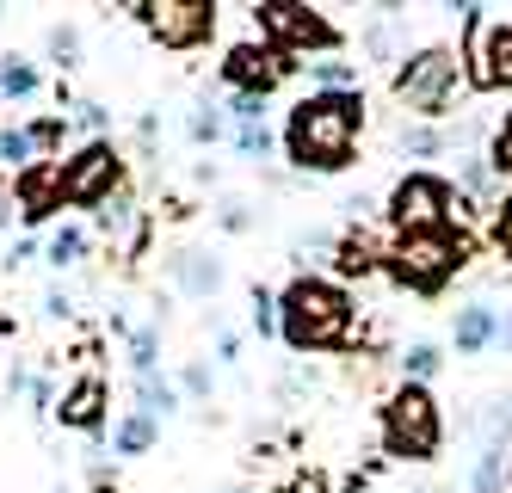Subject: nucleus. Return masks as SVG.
Listing matches in <instances>:
<instances>
[{"label":"nucleus","instance_id":"obj_1","mask_svg":"<svg viewBox=\"0 0 512 493\" xmlns=\"http://www.w3.org/2000/svg\"><path fill=\"white\" fill-rule=\"evenodd\" d=\"M364 136V93H303L284 118V161L297 173H346Z\"/></svg>","mask_w":512,"mask_h":493},{"label":"nucleus","instance_id":"obj_2","mask_svg":"<svg viewBox=\"0 0 512 493\" xmlns=\"http://www.w3.org/2000/svg\"><path fill=\"white\" fill-rule=\"evenodd\" d=\"M352 290L321 278V272H297L278 290V339L297 358H321V352H346L352 346Z\"/></svg>","mask_w":512,"mask_h":493},{"label":"nucleus","instance_id":"obj_3","mask_svg":"<svg viewBox=\"0 0 512 493\" xmlns=\"http://www.w3.org/2000/svg\"><path fill=\"white\" fill-rule=\"evenodd\" d=\"M463 87H469V68H463V50H451V44H420V50L401 56L395 74H389V99L401 111H414L420 124L445 118Z\"/></svg>","mask_w":512,"mask_h":493},{"label":"nucleus","instance_id":"obj_4","mask_svg":"<svg viewBox=\"0 0 512 493\" xmlns=\"http://www.w3.org/2000/svg\"><path fill=\"white\" fill-rule=\"evenodd\" d=\"M377 432H383V457H395V463H432L438 450H445V407H438L432 389L401 383V389L383 395Z\"/></svg>","mask_w":512,"mask_h":493},{"label":"nucleus","instance_id":"obj_5","mask_svg":"<svg viewBox=\"0 0 512 493\" xmlns=\"http://www.w3.org/2000/svg\"><path fill=\"white\" fill-rule=\"evenodd\" d=\"M469 229H420V235H395L383 272L408 290V296H438L463 265H469Z\"/></svg>","mask_w":512,"mask_h":493},{"label":"nucleus","instance_id":"obj_6","mask_svg":"<svg viewBox=\"0 0 512 493\" xmlns=\"http://www.w3.org/2000/svg\"><path fill=\"white\" fill-rule=\"evenodd\" d=\"M383 216H389L395 235H420V229H463V222L475 216V204L457 192L445 173L414 167V173H401L389 185V210Z\"/></svg>","mask_w":512,"mask_h":493},{"label":"nucleus","instance_id":"obj_7","mask_svg":"<svg viewBox=\"0 0 512 493\" xmlns=\"http://www.w3.org/2000/svg\"><path fill=\"white\" fill-rule=\"evenodd\" d=\"M253 31H260V44H272L297 68L315 62V56H340L346 50V31L321 7H297V0H260V7H253Z\"/></svg>","mask_w":512,"mask_h":493},{"label":"nucleus","instance_id":"obj_8","mask_svg":"<svg viewBox=\"0 0 512 493\" xmlns=\"http://www.w3.org/2000/svg\"><path fill=\"white\" fill-rule=\"evenodd\" d=\"M463 68L475 93H512V19H488V7H457Z\"/></svg>","mask_w":512,"mask_h":493},{"label":"nucleus","instance_id":"obj_9","mask_svg":"<svg viewBox=\"0 0 512 493\" xmlns=\"http://www.w3.org/2000/svg\"><path fill=\"white\" fill-rule=\"evenodd\" d=\"M56 185H62V204L75 210H99L112 192H124V155L118 142H81L68 161H56Z\"/></svg>","mask_w":512,"mask_h":493},{"label":"nucleus","instance_id":"obj_10","mask_svg":"<svg viewBox=\"0 0 512 493\" xmlns=\"http://www.w3.org/2000/svg\"><path fill=\"white\" fill-rule=\"evenodd\" d=\"M142 19V31L155 37L161 50L186 56V50H204L216 25H223V7H210V0H142V7H130Z\"/></svg>","mask_w":512,"mask_h":493},{"label":"nucleus","instance_id":"obj_11","mask_svg":"<svg viewBox=\"0 0 512 493\" xmlns=\"http://www.w3.org/2000/svg\"><path fill=\"white\" fill-rule=\"evenodd\" d=\"M216 74H223L229 93H253V99H272L284 74H297V62L278 56L272 44H229V56L216 62Z\"/></svg>","mask_w":512,"mask_h":493},{"label":"nucleus","instance_id":"obj_12","mask_svg":"<svg viewBox=\"0 0 512 493\" xmlns=\"http://www.w3.org/2000/svg\"><path fill=\"white\" fill-rule=\"evenodd\" d=\"M167 278H173V290L186 296V302H216V296H223V284H229L223 259H216L210 247H179L167 259Z\"/></svg>","mask_w":512,"mask_h":493},{"label":"nucleus","instance_id":"obj_13","mask_svg":"<svg viewBox=\"0 0 512 493\" xmlns=\"http://www.w3.org/2000/svg\"><path fill=\"white\" fill-rule=\"evenodd\" d=\"M62 426H75V432H105V413H112V383H105L99 370H81L75 383L62 389Z\"/></svg>","mask_w":512,"mask_h":493},{"label":"nucleus","instance_id":"obj_14","mask_svg":"<svg viewBox=\"0 0 512 493\" xmlns=\"http://www.w3.org/2000/svg\"><path fill=\"white\" fill-rule=\"evenodd\" d=\"M13 198H19V222H50L56 210H62V185H56V161H38L31 173H19L13 179Z\"/></svg>","mask_w":512,"mask_h":493},{"label":"nucleus","instance_id":"obj_15","mask_svg":"<svg viewBox=\"0 0 512 493\" xmlns=\"http://www.w3.org/2000/svg\"><path fill=\"white\" fill-rule=\"evenodd\" d=\"M93 222H99V235H105V241H118L124 253H136L142 241H149V216L136 210V198H130V192H112V198L93 210Z\"/></svg>","mask_w":512,"mask_h":493},{"label":"nucleus","instance_id":"obj_16","mask_svg":"<svg viewBox=\"0 0 512 493\" xmlns=\"http://www.w3.org/2000/svg\"><path fill=\"white\" fill-rule=\"evenodd\" d=\"M451 346H457L463 358L500 346V309H494V302H463V309L451 315Z\"/></svg>","mask_w":512,"mask_h":493},{"label":"nucleus","instance_id":"obj_17","mask_svg":"<svg viewBox=\"0 0 512 493\" xmlns=\"http://www.w3.org/2000/svg\"><path fill=\"white\" fill-rule=\"evenodd\" d=\"M155 426L161 420H149L142 407H124L118 426H112V450H118V457H149V450H155Z\"/></svg>","mask_w":512,"mask_h":493},{"label":"nucleus","instance_id":"obj_18","mask_svg":"<svg viewBox=\"0 0 512 493\" xmlns=\"http://www.w3.org/2000/svg\"><path fill=\"white\" fill-rule=\"evenodd\" d=\"M81 259H87V229L81 222H62V229L44 235V265L50 272H75Z\"/></svg>","mask_w":512,"mask_h":493},{"label":"nucleus","instance_id":"obj_19","mask_svg":"<svg viewBox=\"0 0 512 493\" xmlns=\"http://www.w3.org/2000/svg\"><path fill=\"white\" fill-rule=\"evenodd\" d=\"M494 179H500V173L488 167V155H463V161H457V185H463V198H469V204H482L488 216H494V204H500Z\"/></svg>","mask_w":512,"mask_h":493},{"label":"nucleus","instance_id":"obj_20","mask_svg":"<svg viewBox=\"0 0 512 493\" xmlns=\"http://www.w3.org/2000/svg\"><path fill=\"white\" fill-rule=\"evenodd\" d=\"M38 87H44V68L31 62V56H0V99H38Z\"/></svg>","mask_w":512,"mask_h":493},{"label":"nucleus","instance_id":"obj_21","mask_svg":"<svg viewBox=\"0 0 512 493\" xmlns=\"http://www.w3.org/2000/svg\"><path fill=\"white\" fill-rule=\"evenodd\" d=\"M223 136H235L229 111H223V105H210V99H198V105H192V118H186V142H192V148H216Z\"/></svg>","mask_w":512,"mask_h":493},{"label":"nucleus","instance_id":"obj_22","mask_svg":"<svg viewBox=\"0 0 512 493\" xmlns=\"http://www.w3.org/2000/svg\"><path fill=\"white\" fill-rule=\"evenodd\" d=\"M395 364H401V383L432 389V376L445 370V352H438L432 339H414V346H401V352H395Z\"/></svg>","mask_w":512,"mask_h":493},{"label":"nucleus","instance_id":"obj_23","mask_svg":"<svg viewBox=\"0 0 512 493\" xmlns=\"http://www.w3.org/2000/svg\"><path fill=\"white\" fill-rule=\"evenodd\" d=\"M136 407L149 413V420H173V413H179V383H167L161 370L136 376Z\"/></svg>","mask_w":512,"mask_h":493},{"label":"nucleus","instance_id":"obj_24","mask_svg":"<svg viewBox=\"0 0 512 493\" xmlns=\"http://www.w3.org/2000/svg\"><path fill=\"white\" fill-rule=\"evenodd\" d=\"M303 68H309L315 93H364V87H358V62H346V56H315V62H303Z\"/></svg>","mask_w":512,"mask_h":493},{"label":"nucleus","instance_id":"obj_25","mask_svg":"<svg viewBox=\"0 0 512 493\" xmlns=\"http://www.w3.org/2000/svg\"><path fill=\"white\" fill-rule=\"evenodd\" d=\"M475 432H482V450H512V395H494L482 407V420H475Z\"/></svg>","mask_w":512,"mask_h":493},{"label":"nucleus","instance_id":"obj_26","mask_svg":"<svg viewBox=\"0 0 512 493\" xmlns=\"http://www.w3.org/2000/svg\"><path fill=\"white\" fill-rule=\"evenodd\" d=\"M395 142H401V155H414V161H432V155L451 148V136L438 124H395Z\"/></svg>","mask_w":512,"mask_h":493},{"label":"nucleus","instance_id":"obj_27","mask_svg":"<svg viewBox=\"0 0 512 493\" xmlns=\"http://www.w3.org/2000/svg\"><path fill=\"white\" fill-rule=\"evenodd\" d=\"M500 487H512L506 450H475V463H469V493H500Z\"/></svg>","mask_w":512,"mask_h":493},{"label":"nucleus","instance_id":"obj_28","mask_svg":"<svg viewBox=\"0 0 512 493\" xmlns=\"http://www.w3.org/2000/svg\"><path fill=\"white\" fill-rule=\"evenodd\" d=\"M38 167V148H31V136H25V124H13V130H0V173H31Z\"/></svg>","mask_w":512,"mask_h":493},{"label":"nucleus","instance_id":"obj_29","mask_svg":"<svg viewBox=\"0 0 512 493\" xmlns=\"http://www.w3.org/2000/svg\"><path fill=\"white\" fill-rule=\"evenodd\" d=\"M25 136H31V148H38V161H50L56 148L68 142V111H50V118H31V124H25Z\"/></svg>","mask_w":512,"mask_h":493},{"label":"nucleus","instance_id":"obj_30","mask_svg":"<svg viewBox=\"0 0 512 493\" xmlns=\"http://www.w3.org/2000/svg\"><path fill=\"white\" fill-rule=\"evenodd\" d=\"M44 50H50L56 68H75L81 62V25H50L44 31Z\"/></svg>","mask_w":512,"mask_h":493},{"label":"nucleus","instance_id":"obj_31","mask_svg":"<svg viewBox=\"0 0 512 493\" xmlns=\"http://www.w3.org/2000/svg\"><path fill=\"white\" fill-rule=\"evenodd\" d=\"M68 130H87L93 142H105V130H112V111H105L99 99H75V111H68Z\"/></svg>","mask_w":512,"mask_h":493},{"label":"nucleus","instance_id":"obj_32","mask_svg":"<svg viewBox=\"0 0 512 493\" xmlns=\"http://www.w3.org/2000/svg\"><path fill=\"white\" fill-rule=\"evenodd\" d=\"M155 364H161V327H136V333H130V370L149 376Z\"/></svg>","mask_w":512,"mask_h":493},{"label":"nucleus","instance_id":"obj_33","mask_svg":"<svg viewBox=\"0 0 512 493\" xmlns=\"http://www.w3.org/2000/svg\"><path fill=\"white\" fill-rule=\"evenodd\" d=\"M488 241H494L500 259H512V185L500 192V204H494V216H488Z\"/></svg>","mask_w":512,"mask_h":493},{"label":"nucleus","instance_id":"obj_34","mask_svg":"<svg viewBox=\"0 0 512 493\" xmlns=\"http://www.w3.org/2000/svg\"><path fill=\"white\" fill-rule=\"evenodd\" d=\"M210 389H216V370L204 358H192L186 370H179V395H186V401H210Z\"/></svg>","mask_w":512,"mask_h":493},{"label":"nucleus","instance_id":"obj_35","mask_svg":"<svg viewBox=\"0 0 512 493\" xmlns=\"http://www.w3.org/2000/svg\"><path fill=\"white\" fill-rule=\"evenodd\" d=\"M247 321H253V333H260V339H272V333H278V296H272V290H253Z\"/></svg>","mask_w":512,"mask_h":493},{"label":"nucleus","instance_id":"obj_36","mask_svg":"<svg viewBox=\"0 0 512 493\" xmlns=\"http://www.w3.org/2000/svg\"><path fill=\"white\" fill-rule=\"evenodd\" d=\"M235 148H241V161H266L272 155V130L266 124H235Z\"/></svg>","mask_w":512,"mask_h":493},{"label":"nucleus","instance_id":"obj_37","mask_svg":"<svg viewBox=\"0 0 512 493\" xmlns=\"http://www.w3.org/2000/svg\"><path fill=\"white\" fill-rule=\"evenodd\" d=\"M488 167L500 173V179H512V111L494 124V142H488Z\"/></svg>","mask_w":512,"mask_h":493},{"label":"nucleus","instance_id":"obj_38","mask_svg":"<svg viewBox=\"0 0 512 493\" xmlns=\"http://www.w3.org/2000/svg\"><path fill=\"white\" fill-rule=\"evenodd\" d=\"M216 229H223V235H247L253 229V204L247 198H223V204H216Z\"/></svg>","mask_w":512,"mask_h":493},{"label":"nucleus","instance_id":"obj_39","mask_svg":"<svg viewBox=\"0 0 512 493\" xmlns=\"http://www.w3.org/2000/svg\"><path fill=\"white\" fill-rule=\"evenodd\" d=\"M87 493H118V475H112V463H105V457L87 463Z\"/></svg>","mask_w":512,"mask_h":493},{"label":"nucleus","instance_id":"obj_40","mask_svg":"<svg viewBox=\"0 0 512 493\" xmlns=\"http://www.w3.org/2000/svg\"><path fill=\"white\" fill-rule=\"evenodd\" d=\"M44 315H50V321H68V315H75V296H68V290L56 284V290L44 296Z\"/></svg>","mask_w":512,"mask_h":493},{"label":"nucleus","instance_id":"obj_41","mask_svg":"<svg viewBox=\"0 0 512 493\" xmlns=\"http://www.w3.org/2000/svg\"><path fill=\"white\" fill-rule=\"evenodd\" d=\"M31 259H38V241L25 235V241H13V247H7V272H19V265H31Z\"/></svg>","mask_w":512,"mask_h":493},{"label":"nucleus","instance_id":"obj_42","mask_svg":"<svg viewBox=\"0 0 512 493\" xmlns=\"http://www.w3.org/2000/svg\"><path fill=\"white\" fill-rule=\"evenodd\" d=\"M241 358V339L235 333H216V364H235Z\"/></svg>","mask_w":512,"mask_h":493},{"label":"nucleus","instance_id":"obj_43","mask_svg":"<svg viewBox=\"0 0 512 493\" xmlns=\"http://www.w3.org/2000/svg\"><path fill=\"white\" fill-rule=\"evenodd\" d=\"M13 216H19V198H13V192H0V235L13 229Z\"/></svg>","mask_w":512,"mask_h":493},{"label":"nucleus","instance_id":"obj_44","mask_svg":"<svg viewBox=\"0 0 512 493\" xmlns=\"http://www.w3.org/2000/svg\"><path fill=\"white\" fill-rule=\"evenodd\" d=\"M500 352H506V358H512V309H506V315H500Z\"/></svg>","mask_w":512,"mask_h":493},{"label":"nucleus","instance_id":"obj_45","mask_svg":"<svg viewBox=\"0 0 512 493\" xmlns=\"http://www.w3.org/2000/svg\"><path fill=\"white\" fill-rule=\"evenodd\" d=\"M426 493H451V487H426Z\"/></svg>","mask_w":512,"mask_h":493},{"label":"nucleus","instance_id":"obj_46","mask_svg":"<svg viewBox=\"0 0 512 493\" xmlns=\"http://www.w3.org/2000/svg\"><path fill=\"white\" fill-rule=\"evenodd\" d=\"M229 493H253V487H229Z\"/></svg>","mask_w":512,"mask_h":493},{"label":"nucleus","instance_id":"obj_47","mask_svg":"<svg viewBox=\"0 0 512 493\" xmlns=\"http://www.w3.org/2000/svg\"><path fill=\"white\" fill-rule=\"evenodd\" d=\"M50 493H68V487H50Z\"/></svg>","mask_w":512,"mask_h":493}]
</instances>
